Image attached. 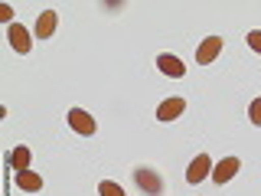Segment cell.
Segmentation results:
<instances>
[{
  "label": "cell",
  "instance_id": "obj_1",
  "mask_svg": "<svg viewBox=\"0 0 261 196\" xmlns=\"http://www.w3.org/2000/svg\"><path fill=\"white\" fill-rule=\"evenodd\" d=\"M134 180H137V186H141L147 196H160L163 193V180L153 174L150 167H137L134 170Z\"/></svg>",
  "mask_w": 261,
  "mask_h": 196
},
{
  "label": "cell",
  "instance_id": "obj_2",
  "mask_svg": "<svg viewBox=\"0 0 261 196\" xmlns=\"http://www.w3.org/2000/svg\"><path fill=\"white\" fill-rule=\"evenodd\" d=\"M7 36H10V46L16 49L20 56H27L30 49H33V39H30V30L23 27V23H10L7 27Z\"/></svg>",
  "mask_w": 261,
  "mask_h": 196
},
{
  "label": "cell",
  "instance_id": "obj_3",
  "mask_svg": "<svg viewBox=\"0 0 261 196\" xmlns=\"http://www.w3.org/2000/svg\"><path fill=\"white\" fill-rule=\"evenodd\" d=\"M69 125H72V131L75 134H82V137H92L95 134V118L88 111H82V108H72L69 111Z\"/></svg>",
  "mask_w": 261,
  "mask_h": 196
},
{
  "label": "cell",
  "instance_id": "obj_4",
  "mask_svg": "<svg viewBox=\"0 0 261 196\" xmlns=\"http://www.w3.org/2000/svg\"><path fill=\"white\" fill-rule=\"evenodd\" d=\"M239 170H242V160L239 157H225V160H219L216 167H212V180H216V183H228Z\"/></svg>",
  "mask_w": 261,
  "mask_h": 196
},
{
  "label": "cell",
  "instance_id": "obj_5",
  "mask_svg": "<svg viewBox=\"0 0 261 196\" xmlns=\"http://www.w3.org/2000/svg\"><path fill=\"white\" fill-rule=\"evenodd\" d=\"M157 69L163 72V76H170V79H183L186 76L183 59H176V56H170V53H160L157 56Z\"/></svg>",
  "mask_w": 261,
  "mask_h": 196
},
{
  "label": "cell",
  "instance_id": "obj_6",
  "mask_svg": "<svg viewBox=\"0 0 261 196\" xmlns=\"http://www.w3.org/2000/svg\"><path fill=\"white\" fill-rule=\"evenodd\" d=\"M219 53H222V39H219V36H209V39H202V43H199V49H196V62H199V65H209Z\"/></svg>",
  "mask_w": 261,
  "mask_h": 196
},
{
  "label": "cell",
  "instance_id": "obj_7",
  "mask_svg": "<svg viewBox=\"0 0 261 196\" xmlns=\"http://www.w3.org/2000/svg\"><path fill=\"white\" fill-rule=\"evenodd\" d=\"M209 170H212L209 154H199V157H193L190 170H186V180H190V183H202V180L209 177Z\"/></svg>",
  "mask_w": 261,
  "mask_h": 196
},
{
  "label": "cell",
  "instance_id": "obj_8",
  "mask_svg": "<svg viewBox=\"0 0 261 196\" xmlns=\"http://www.w3.org/2000/svg\"><path fill=\"white\" fill-rule=\"evenodd\" d=\"M183 111H186V102H183V98H167V102H160V108H157V121H173Z\"/></svg>",
  "mask_w": 261,
  "mask_h": 196
},
{
  "label": "cell",
  "instance_id": "obj_9",
  "mask_svg": "<svg viewBox=\"0 0 261 196\" xmlns=\"http://www.w3.org/2000/svg\"><path fill=\"white\" fill-rule=\"evenodd\" d=\"M56 27H59V16H56L53 10H43V13H39V20H36V36L39 39H49L56 33Z\"/></svg>",
  "mask_w": 261,
  "mask_h": 196
},
{
  "label": "cell",
  "instance_id": "obj_10",
  "mask_svg": "<svg viewBox=\"0 0 261 196\" xmlns=\"http://www.w3.org/2000/svg\"><path fill=\"white\" fill-rule=\"evenodd\" d=\"M13 180H16V186H23V190H30V193L43 190V177H39V174H33V170H16Z\"/></svg>",
  "mask_w": 261,
  "mask_h": 196
},
{
  "label": "cell",
  "instance_id": "obj_11",
  "mask_svg": "<svg viewBox=\"0 0 261 196\" xmlns=\"http://www.w3.org/2000/svg\"><path fill=\"white\" fill-rule=\"evenodd\" d=\"M30 160H33L30 147H27V144H20V147H16V151L10 154V167H13V174H16V170H30Z\"/></svg>",
  "mask_w": 261,
  "mask_h": 196
},
{
  "label": "cell",
  "instance_id": "obj_12",
  "mask_svg": "<svg viewBox=\"0 0 261 196\" xmlns=\"http://www.w3.org/2000/svg\"><path fill=\"white\" fill-rule=\"evenodd\" d=\"M98 196H124V190H121L114 180H101V183H98Z\"/></svg>",
  "mask_w": 261,
  "mask_h": 196
},
{
  "label": "cell",
  "instance_id": "obj_13",
  "mask_svg": "<svg viewBox=\"0 0 261 196\" xmlns=\"http://www.w3.org/2000/svg\"><path fill=\"white\" fill-rule=\"evenodd\" d=\"M248 118H251V125H258V128H261V98H255V102H251Z\"/></svg>",
  "mask_w": 261,
  "mask_h": 196
},
{
  "label": "cell",
  "instance_id": "obj_14",
  "mask_svg": "<svg viewBox=\"0 0 261 196\" xmlns=\"http://www.w3.org/2000/svg\"><path fill=\"white\" fill-rule=\"evenodd\" d=\"M248 46L255 49V53H261V30H251L248 33Z\"/></svg>",
  "mask_w": 261,
  "mask_h": 196
},
{
  "label": "cell",
  "instance_id": "obj_15",
  "mask_svg": "<svg viewBox=\"0 0 261 196\" xmlns=\"http://www.w3.org/2000/svg\"><path fill=\"white\" fill-rule=\"evenodd\" d=\"M10 16H13V7H10V4H0V20L10 23Z\"/></svg>",
  "mask_w": 261,
  "mask_h": 196
}]
</instances>
